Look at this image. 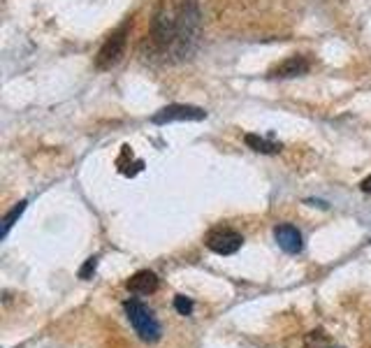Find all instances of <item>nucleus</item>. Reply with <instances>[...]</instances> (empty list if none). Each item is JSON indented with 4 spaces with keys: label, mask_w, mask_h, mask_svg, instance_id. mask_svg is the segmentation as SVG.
Wrapping results in <instances>:
<instances>
[{
    "label": "nucleus",
    "mask_w": 371,
    "mask_h": 348,
    "mask_svg": "<svg viewBox=\"0 0 371 348\" xmlns=\"http://www.w3.org/2000/svg\"><path fill=\"white\" fill-rule=\"evenodd\" d=\"M123 309L128 314V321H130V325L135 328V332L140 335L142 342L154 344V342L161 339V335H163L161 323L154 319V314L149 312V307H144L142 302H137V300H128L123 304Z\"/></svg>",
    "instance_id": "1"
},
{
    "label": "nucleus",
    "mask_w": 371,
    "mask_h": 348,
    "mask_svg": "<svg viewBox=\"0 0 371 348\" xmlns=\"http://www.w3.org/2000/svg\"><path fill=\"white\" fill-rule=\"evenodd\" d=\"M309 60L304 56H290L283 63H278L274 70H269V77H299V74L309 72Z\"/></svg>",
    "instance_id": "7"
},
{
    "label": "nucleus",
    "mask_w": 371,
    "mask_h": 348,
    "mask_svg": "<svg viewBox=\"0 0 371 348\" xmlns=\"http://www.w3.org/2000/svg\"><path fill=\"white\" fill-rule=\"evenodd\" d=\"M24 209H26V202H19L17 207H14L10 214L5 216V221H3V237H7V232H10V228L14 225V221H17L21 214H24Z\"/></svg>",
    "instance_id": "9"
},
{
    "label": "nucleus",
    "mask_w": 371,
    "mask_h": 348,
    "mask_svg": "<svg viewBox=\"0 0 371 348\" xmlns=\"http://www.w3.org/2000/svg\"><path fill=\"white\" fill-rule=\"evenodd\" d=\"M360 188H362V191H365V193H371V177H367L365 181H362Z\"/></svg>",
    "instance_id": "12"
},
{
    "label": "nucleus",
    "mask_w": 371,
    "mask_h": 348,
    "mask_svg": "<svg viewBox=\"0 0 371 348\" xmlns=\"http://www.w3.org/2000/svg\"><path fill=\"white\" fill-rule=\"evenodd\" d=\"M274 237L278 241V246L283 248L285 253H299L302 251V232L295 228V225H278L274 230Z\"/></svg>",
    "instance_id": "5"
},
{
    "label": "nucleus",
    "mask_w": 371,
    "mask_h": 348,
    "mask_svg": "<svg viewBox=\"0 0 371 348\" xmlns=\"http://www.w3.org/2000/svg\"><path fill=\"white\" fill-rule=\"evenodd\" d=\"M207 119V112L200 107H191V105H168L158 114L151 116V121L158 126L170 123V121H202Z\"/></svg>",
    "instance_id": "4"
},
{
    "label": "nucleus",
    "mask_w": 371,
    "mask_h": 348,
    "mask_svg": "<svg viewBox=\"0 0 371 348\" xmlns=\"http://www.w3.org/2000/svg\"><path fill=\"white\" fill-rule=\"evenodd\" d=\"M128 28H130V24H126L116 28L114 33H112L107 40H104V44L100 47V51H97L95 56V67L97 70H109L112 65H116L121 56H123L126 51V40H128Z\"/></svg>",
    "instance_id": "2"
},
{
    "label": "nucleus",
    "mask_w": 371,
    "mask_h": 348,
    "mask_svg": "<svg viewBox=\"0 0 371 348\" xmlns=\"http://www.w3.org/2000/svg\"><path fill=\"white\" fill-rule=\"evenodd\" d=\"M174 309H177L181 316H191L193 314V302L188 297H184V295H177V297H174Z\"/></svg>",
    "instance_id": "10"
},
{
    "label": "nucleus",
    "mask_w": 371,
    "mask_h": 348,
    "mask_svg": "<svg viewBox=\"0 0 371 348\" xmlns=\"http://www.w3.org/2000/svg\"><path fill=\"white\" fill-rule=\"evenodd\" d=\"M95 265H97V258H88L84 267H81L79 276H81V279H88V276H90V274H93V272H95Z\"/></svg>",
    "instance_id": "11"
},
{
    "label": "nucleus",
    "mask_w": 371,
    "mask_h": 348,
    "mask_svg": "<svg viewBox=\"0 0 371 348\" xmlns=\"http://www.w3.org/2000/svg\"><path fill=\"white\" fill-rule=\"evenodd\" d=\"M126 288L135 295H151L158 290V276L154 274V272L142 269V272H137V274H133L130 279H128Z\"/></svg>",
    "instance_id": "6"
},
{
    "label": "nucleus",
    "mask_w": 371,
    "mask_h": 348,
    "mask_svg": "<svg viewBox=\"0 0 371 348\" xmlns=\"http://www.w3.org/2000/svg\"><path fill=\"white\" fill-rule=\"evenodd\" d=\"M244 142L257 154H278L281 151V145H274V142L264 140V138H257V135H246Z\"/></svg>",
    "instance_id": "8"
},
{
    "label": "nucleus",
    "mask_w": 371,
    "mask_h": 348,
    "mask_svg": "<svg viewBox=\"0 0 371 348\" xmlns=\"http://www.w3.org/2000/svg\"><path fill=\"white\" fill-rule=\"evenodd\" d=\"M204 241H207L209 251H214L218 255H232V253H237L239 248H241V244H244L241 234L237 230H232V228H216V230H211Z\"/></svg>",
    "instance_id": "3"
}]
</instances>
